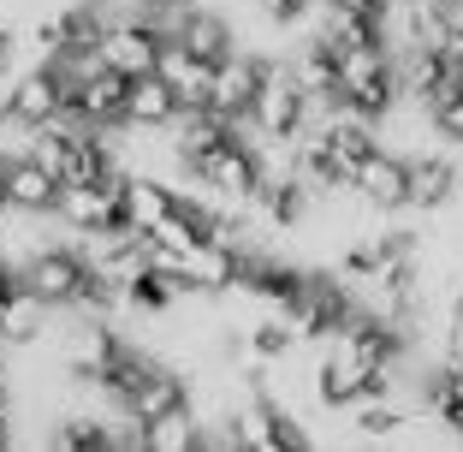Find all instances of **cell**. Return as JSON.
Returning a JSON list of instances; mask_svg holds the SVG:
<instances>
[{"mask_svg":"<svg viewBox=\"0 0 463 452\" xmlns=\"http://www.w3.org/2000/svg\"><path fill=\"white\" fill-rule=\"evenodd\" d=\"M137 6H143V13L155 18V13H166V6H178V0H137Z\"/></svg>","mask_w":463,"mask_h":452,"instance_id":"9a60e30c","label":"cell"},{"mask_svg":"<svg viewBox=\"0 0 463 452\" xmlns=\"http://www.w3.org/2000/svg\"><path fill=\"white\" fill-rule=\"evenodd\" d=\"M351 185L381 208V215H410V155L386 149V143H381V149H368L363 161H356Z\"/></svg>","mask_w":463,"mask_h":452,"instance_id":"3957f363","label":"cell"},{"mask_svg":"<svg viewBox=\"0 0 463 452\" xmlns=\"http://www.w3.org/2000/svg\"><path fill=\"white\" fill-rule=\"evenodd\" d=\"M178 203H184V191H178V185H166V178H155V173H125L119 215L131 220L137 233H155V226H161Z\"/></svg>","mask_w":463,"mask_h":452,"instance_id":"ba28073f","label":"cell"},{"mask_svg":"<svg viewBox=\"0 0 463 452\" xmlns=\"http://www.w3.org/2000/svg\"><path fill=\"white\" fill-rule=\"evenodd\" d=\"M149 452H203V411L178 405V411L149 423Z\"/></svg>","mask_w":463,"mask_h":452,"instance_id":"8fae6325","label":"cell"},{"mask_svg":"<svg viewBox=\"0 0 463 452\" xmlns=\"http://www.w3.org/2000/svg\"><path fill=\"white\" fill-rule=\"evenodd\" d=\"M428 6H434V18L446 24V36H458V30H463V0H428Z\"/></svg>","mask_w":463,"mask_h":452,"instance_id":"5bb4252c","label":"cell"},{"mask_svg":"<svg viewBox=\"0 0 463 452\" xmlns=\"http://www.w3.org/2000/svg\"><path fill=\"white\" fill-rule=\"evenodd\" d=\"M24 66V30L0 24V83H13V72Z\"/></svg>","mask_w":463,"mask_h":452,"instance_id":"4fadbf2b","label":"cell"},{"mask_svg":"<svg viewBox=\"0 0 463 452\" xmlns=\"http://www.w3.org/2000/svg\"><path fill=\"white\" fill-rule=\"evenodd\" d=\"M125 90H131V78H125L119 66H101V72L71 83L66 113H78V120H90V125H125Z\"/></svg>","mask_w":463,"mask_h":452,"instance_id":"8992f818","label":"cell"},{"mask_svg":"<svg viewBox=\"0 0 463 452\" xmlns=\"http://www.w3.org/2000/svg\"><path fill=\"white\" fill-rule=\"evenodd\" d=\"M6 101H13V108L24 113L30 125H54L60 113L71 108V78L54 66V60H30V66L13 72V83H6Z\"/></svg>","mask_w":463,"mask_h":452,"instance_id":"7a4b0ae2","label":"cell"},{"mask_svg":"<svg viewBox=\"0 0 463 452\" xmlns=\"http://www.w3.org/2000/svg\"><path fill=\"white\" fill-rule=\"evenodd\" d=\"M178 90L161 78V72H143V78H131V90H125V125H173L178 120Z\"/></svg>","mask_w":463,"mask_h":452,"instance_id":"30bf717a","label":"cell"},{"mask_svg":"<svg viewBox=\"0 0 463 452\" xmlns=\"http://www.w3.org/2000/svg\"><path fill=\"white\" fill-rule=\"evenodd\" d=\"M13 215V197H6V178H0V220Z\"/></svg>","mask_w":463,"mask_h":452,"instance_id":"2e32d148","label":"cell"},{"mask_svg":"<svg viewBox=\"0 0 463 452\" xmlns=\"http://www.w3.org/2000/svg\"><path fill=\"white\" fill-rule=\"evenodd\" d=\"M261 66H268V54H256V48H238V54H226V60L214 66V90H208V108L226 113V120H244V113L256 108Z\"/></svg>","mask_w":463,"mask_h":452,"instance_id":"5b68a950","label":"cell"},{"mask_svg":"<svg viewBox=\"0 0 463 452\" xmlns=\"http://www.w3.org/2000/svg\"><path fill=\"white\" fill-rule=\"evenodd\" d=\"M18 274H24V292H30V298H42L48 310H71V303L83 298L90 262H83V250L71 245V238H54V245H42L36 256L18 268Z\"/></svg>","mask_w":463,"mask_h":452,"instance_id":"6da1fadb","label":"cell"},{"mask_svg":"<svg viewBox=\"0 0 463 452\" xmlns=\"http://www.w3.org/2000/svg\"><path fill=\"white\" fill-rule=\"evenodd\" d=\"M161 48H166V36L155 30V18H108L101 60H108V66H119L125 78H143V72H155Z\"/></svg>","mask_w":463,"mask_h":452,"instance_id":"277c9868","label":"cell"},{"mask_svg":"<svg viewBox=\"0 0 463 452\" xmlns=\"http://www.w3.org/2000/svg\"><path fill=\"white\" fill-rule=\"evenodd\" d=\"M428 108H434L439 138H446V143H463V78L451 83V90H439V96L428 101Z\"/></svg>","mask_w":463,"mask_h":452,"instance_id":"7c38bea8","label":"cell"},{"mask_svg":"<svg viewBox=\"0 0 463 452\" xmlns=\"http://www.w3.org/2000/svg\"><path fill=\"white\" fill-rule=\"evenodd\" d=\"M0 178H6L13 208H24V215H54V203H60V173L54 167H42L36 155H18V161L0 167Z\"/></svg>","mask_w":463,"mask_h":452,"instance_id":"9c48e42d","label":"cell"},{"mask_svg":"<svg viewBox=\"0 0 463 452\" xmlns=\"http://www.w3.org/2000/svg\"><path fill=\"white\" fill-rule=\"evenodd\" d=\"M155 72H161V78L178 90V101H184V108H208V90H214V60H203L191 42L166 36V48H161V60H155Z\"/></svg>","mask_w":463,"mask_h":452,"instance_id":"52a82bcc","label":"cell"}]
</instances>
